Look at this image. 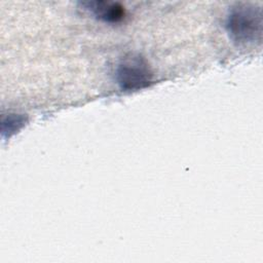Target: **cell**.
I'll list each match as a JSON object with an SVG mask.
<instances>
[{
  "label": "cell",
  "mask_w": 263,
  "mask_h": 263,
  "mask_svg": "<svg viewBox=\"0 0 263 263\" xmlns=\"http://www.w3.org/2000/svg\"><path fill=\"white\" fill-rule=\"evenodd\" d=\"M262 10L258 5L239 3L231 7L226 18V30L237 45L260 43L262 39Z\"/></svg>",
  "instance_id": "6da1fadb"
},
{
  "label": "cell",
  "mask_w": 263,
  "mask_h": 263,
  "mask_svg": "<svg viewBox=\"0 0 263 263\" xmlns=\"http://www.w3.org/2000/svg\"><path fill=\"white\" fill-rule=\"evenodd\" d=\"M116 81L123 91H137L149 86L153 73L144 58L139 54L124 57L116 68Z\"/></svg>",
  "instance_id": "7a4b0ae2"
},
{
  "label": "cell",
  "mask_w": 263,
  "mask_h": 263,
  "mask_svg": "<svg viewBox=\"0 0 263 263\" xmlns=\"http://www.w3.org/2000/svg\"><path fill=\"white\" fill-rule=\"evenodd\" d=\"M81 5L93 14L98 20L114 24L123 20L125 15L124 7L117 2L110 1H87Z\"/></svg>",
  "instance_id": "3957f363"
},
{
  "label": "cell",
  "mask_w": 263,
  "mask_h": 263,
  "mask_svg": "<svg viewBox=\"0 0 263 263\" xmlns=\"http://www.w3.org/2000/svg\"><path fill=\"white\" fill-rule=\"evenodd\" d=\"M26 122V117L17 114H9L7 119L2 121V133H8V137L21 129Z\"/></svg>",
  "instance_id": "277c9868"
}]
</instances>
